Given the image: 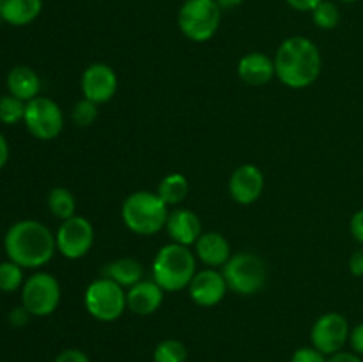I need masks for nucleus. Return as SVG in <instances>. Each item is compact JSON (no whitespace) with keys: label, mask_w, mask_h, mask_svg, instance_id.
Wrapping results in <instances>:
<instances>
[{"label":"nucleus","mask_w":363,"mask_h":362,"mask_svg":"<svg viewBox=\"0 0 363 362\" xmlns=\"http://www.w3.org/2000/svg\"><path fill=\"white\" fill-rule=\"evenodd\" d=\"M128 309L133 314L149 316L158 311L163 304V290L155 280H144L137 283L126 291Z\"/></svg>","instance_id":"obj_16"},{"label":"nucleus","mask_w":363,"mask_h":362,"mask_svg":"<svg viewBox=\"0 0 363 362\" xmlns=\"http://www.w3.org/2000/svg\"><path fill=\"white\" fill-rule=\"evenodd\" d=\"M264 190V174L254 163H243L233 172L229 180L230 197L238 204H252Z\"/></svg>","instance_id":"obj_14"},{"label":"nucleus","mask_w":363,"mask_h":362,"mask_svg":"<svg viewBox=\"0 0 363 362\" xmlns=\"http://www.w3.org/2000/svg\"><path fill=\"white\" fill-rule=\"evenodd\" d=\"M23 123L30 135L39 141H53L64 128V114L52 98L38 96L27 102Z\"/></svg>","instance_id":"obj_9"},{"label":"nucleus","mask_w":363,"mask_h":362,"mask_svg":"<svg viewBox=\"0 0 363 362\" xmlns=\"http://www.w3.org/2000/svg\"><path fill=\"white\" fill-rule=\"evenodd\" d=\"M195 256L209 268L223 266L230 259V245L222 233H202L195 243Z\"/></svg>","instance_id":"obj_18"},{"label":"nucleus","mask_w":363,"mask_h":362,"mask_svg":"<svg viewBox=\"0 0 363 362\" xmlns=\"http://www.w3.org/2000/svg\"><path fill=\"white\" fill-rule=\"evenodd\" d=\"M197 273V256L186 245L167 243L155 256L152 280L163 291H181L190 286Z\"/></svg>","instance_id":"obj_3"},{"label":"nucleus","mask_w":363,"mask_h":362,"mask_svg":"<svg viewBox=\"0 0 363 362\" xmlns=\"http://www.w3.org/2000/svg\"><path fill=\"white\" fill-rule=\"evenodd\" d=\"M123 222L131 233L140 236H151L167 226L169 206L158 194L149 190H138L128 195L121 209Z\"/></svg>","instance_id":"obj_4"},{"label":"nucleus","mask_w":363,"mask_h":362,"mask_svg":"<svg viewBox=\"0 0 363 362\" xmlns=\"http://www.w3.org/2000/svg\"><path fill=\"white\" fill-rule=\"evenodd\" d=\"M23 268L14 261L0 263V291L13 293L23 286Z\"/></svg>","instance_id":"obj_26"},{"label":"nucleus","mask_w":363,"mask_h":362,"mask_svg":"<svg viewBox=\"0 0 363 362\" xmlns=\"http://www.w3.org/2000/svg\"><path fill=\"white\" fill-rule=\"evenodd\" d=\"M287 6L293 7L294 11H300V13H312L318 4H321L323 0H286Z\"/></svg>","instance_id":"obj_33"},{"label":"nucleus","mask_w":363,"mask_h":362,"mask_svg":"<svg viewBox=\"0 0 363 362\" xmlns=\"http://www.w3.org/2000/svg\"><path fill=\"white\" fill-rule=\"evenodd\" d=\"M85 309L98 322H116L128 309L126 290L108 277L92 280L84 295Z\"/></svg>","instance_id":"obj_7"},{"label":"nucleus","mask_w":363,"mask_h":362,"mask_svg":"<svg viewBox=\"0 0 363 362\" xmlns=\"http://www.w3.org/2000/svg\"><path fill=\"white\" fill-rule=\"evenodd\" d=\"M238 75L248 85H266L277 77L275 60L262 52H250L238 62Z\"/></svg>","instance_id":"obj_17"},{"label":"nucleus","mask_w":363,"mask_h":362,"mask_svg":"<svg viewBox=\"0 0 363 362\" xmlns=\"http://www.w3.org/2000/svg\"><path fill=\"white\" fill-rule=\"evenodd\" d=\"M165 229L169 233V236L172 238L174 243L186 245V247L197 243V240L202 234L201 219L197 216V213L186 208L170 212Z\"/></svg>","instance_id":"obj_15"},{"label":"nucleus","mask_w":363,"mask_h":362,"mask_svg":"<svg viewBox=\"0 0 363 362\" xmlns=\"http://www.w3.org/2000/svg\"><path fill=\"white\" fill-rule=\"evenodd\" d=\"M245 0H216V4H218L222 9H234V7L241 6Z\"/></svg>","instance_id":"obj_38"},{"label":"nucleus","mask_w":363,"mask_h":362,"mask_svg":"<svg viewBox=\"0 0 363 362\" xmlns=\"http://www.w3.org/2000/svg\"><path fill=\"white\" fill-rule=\"evenodd\" d=\"M7 160H9V144H7L6 137L0 133V169L6 165Z\"/></svg>","instance_id":"obj_37"},{"label":"nucleus","mask_w":363,"mask_h":362,"mask_svg":"<svg viewBox=\"0 0 363 362\" xmlns=\"http://www.w3.org/2000/svg\"><path fill=\"white\" fill-rule=\"evenodd\" d=\"M328 362H363L360 355H357L354 351H339L335 355H330Z\"/></svg>","instance_id":"obj_36"},{"label":"nucleus","mask_w":363,"mask_h":362,"mask_svg":"<svg viewBox=\"0 0 363 362\" xmlns=\"http://www.w3.org/2000/svg\"><path fill=\"white\" fill-rule=\"evenodd\" d=\"M350 344H351V348H353L354 353L363 357V322L358 323L357 327H353V329H351Z\"/></svg>","instance_id":"obj_31"},{"label":"nucleus","mask_w":363,"mask_h":362,"mask_svg":"<svg viewBox=\"0 0 363 362\" xmlns=\"http://www.w3.org/2000/svg\"><path fill=\"white\" fill-rule=\"evenodd\" d=\"M7 89H9V94L16 96L21 102L27 103L39 96L41 80L32 67L14 66L7 75Z\"/></svg>","instance_id":"obj_19"},{"label":"nucleus","mask_w":363,"mask_h":362,"mask_svg":"<svg viewBox=\"0 0 363 362\" xmlns=\"http://www.w3.org/2000/svg\"><path fill=\"white\" fill-rule=\"evenodd\" d=\"M57 251L67 259H80L94 245V227L84 216H71L62 220L55 234Z\"/></svg>","instance_id":"obj_11"},{"label":"nucleus","mask_w":363,"mask_h":362,"mask_svg":"<svg viewBox=\"0 0 363 362\" xmlns=\"http://www.w3.org/2000/svg\"><path fill=\"white\" fill-rule=\"evenodd\" d=\"M155 362H186L188 350L181 341L177 339H163L156 344Z\"/></svg>","instance_id":"obj_24"},{"label":"nucleus","mask_w":363,"mask_h":362,"mask_svg":"<svg viewBox=\"0 0 363 362\" xmlns=\"http://www.w3.org/2000/svg\"><path fill=\"white\" fill-rule=\"evenodd\" d=\"M142 275H144V268L142 263L133 258H121L116 261L108 263L103 268V277H108L113 283L123 286L124 290H130L137 283H140Z\"/></svg>","instance_id":"obj_21"},{"label":"nucleus","mask_w":363,"mask_h":362,"mask_svg":"<svg viewBox=\"0 0 363 362\" xmlns=\"http://www.w3.org/2000/svg\"><path fill=\"white\" fill-rule=\"evenodd\" d=\"M28 316H30V312H28L27 309L23 307V305H21V307H16V309H14V311L9 314L11 325H14V327H23L25 323L28 322Z\"/></svg>","instance_id":"obj_35"},{"label":"nucleus","mask_w":363,"mask_h":362,"mask_svg":"<svg viewBox=\"0 0 363 362\" xmlns=\"http://www.w3.org/2000/svg\"><path fill=\"white\" fill-rule=\"evenodd\" d=\"M25 106L27 103L13 94H6L0 98V123L16 124L23 121Z\"/></svg>","instance_id":"obj_27"},{"label":"nucleus","mask_w":363,"mask_h":362,"mask_svg":"<svg viewBox=\"0 0 363 362\" xmlns=\"http://www.w3.org/2000/svg\"><path fill=\"white\" fill-rule=\"evenodd\" d=\"M60 304V284L52 273L38 272L21 286V305L30 316H50Z\"/></svg>","instance_id":"obj_8"},{"label":"nucleus","mask_w":363,"mask_h":362,"mask_svg":"<svg viewBox=\"0 0 363 362\" xmlns=\"http://www.w3.org/2000/svg\"><path fill=\"white\" fill-rule=\"evenodd\" d=\"M340 2H347V4H353V2H358V0H340Z\"/></svg>","instance_id":"obj_39"},{"label":"nucleus","mask_w":363,"mask_h":362,"mask_svg":"<svg viewBox=\"0 0 363 362\" xmlns=\"http://www.w3.org/2000/svg\"><path fill=\"white\" fill-rule=\"evenodd\" d=\"M222 273L225 277L227 287L243 297L259 293L268 279L264 261L252 252L230 256L229 261L222 266Z\"/></svg>","instance_id":"obj_6"},{"label":"nucleus","mask_w":363,"mask_h":362,"mask_svg":"<svg viewBox=\"0 0 363 362\" xmlns=\"http://www.w3.org/2000/svg\"><path fill=\"white\" fill-rule=\"evenodd\" d=\"M4 248L7 258L21 268H39L55 254V234L38 220H20L7 229Z\"/></svg>","instance_id":"obj_1"},{"label":"nucleus","mask_w":363,"mask_h":362,"mask_svg":"<svg viewBox=\"0 0 363 362\" xmlns=\"http://www.w3.org/2000/svg\"><path fill=\"white\" fill-rule=\"evenodd\" d=\"M312 20L323 31H332L339 25L340 21V11L337 4L330 2V0H323L321 4L312 9Z\"/></svg>","instance_id":"obj_25"},{"label":"nucleus","mask_w":363,"mask_h":362,"mask_svg":"<svg viewBox=\"0 0 363 362\" xmlns=\"http://www.w3.org/2000/svg\"><path fill=\"white\" fill-rule=\"evenodd\" d=\"M350 229L354 240L363 247V209H358V212L351 216Z\"/></svg>","instance_id":"obj_32"},{"label":"nucleus","mask_w":363,"mask_h":362,"mask_svg":"<svg viewBox=\"0 0 363 362\" xmlns=\"http://www.w3.org/2000/svg\"><path fill=\"white\" fill-rule=\"evenodd\" d=\"M291 362H328V357L314 346L298 348L291 357Z\"/></svg>","instance_id":"obj_29"},{"label":"nucleus","mask_w":363,"mask_h":362,"mask_svg":"<svg viewBox=\"0 0 363 362\" xmlns=\"http://www.w3.org/2000/svg\"><path fill=\"white\" fill-rule=\"evenodd\" d=\"M351 327L346 316L339 312H326L319 316L311 330L312 346L318 348L326 357L342 351L346 343H350Z\"/></svg>","instance_id":"obj_10"},{"label":"nucleus","mask_w":363,"mask_h":362,"mask_svg":"<svg viewBox=\"0 0 363 362\" xmlns=\"http://www.w3.org/2000/svg\"><path fill=\"white\" fill-rule=\"evenodd\" d=\"M48 208L53 216H57L59 220H67L71 216H74L77 201H74V195L71 194V190H67L64 187H57L50 190Z\"/></svg>","instance_id":"obj_23"},{"label":"nucleus","mask_w":363,"mask_h":362,"mask_svg":"<svg viewBox=\"0 0 363 362\" xmlns=\"http://www.w3.org/2000/svg\"><path fill=\"white\" fill-rule=\"evenodd\" d=\"M117 91V75L108 64L94 62L82 75V92L84 98L96 105L110 102Z\"/></svg>","instance_id":"obj_12"},{"label":"nucleus","mask_w":363,"mask_h":362,"mask_svg":"<svg viewBox=\"0 0 363 362\" xmlns=\"http://www.w3.org/2000/svg\"><path fill=\"white\" fill-rule=\"evenodd\" d=\"M222 13L216 0H184L177 13V25L190 41L206 43L218 32Z\"/></svg>","instance_id":"obj_5"},{"label":"nucleus","mask_w":363,"mask_h":362,"mask_svg":"<svg viewBox=\"0 0 363 362\" xmlns=\"http://www.w3.org/2000/svg\"><path fill=\"white\" fill-rule=\"evenodd\" d=\"M71 117H73V123L77 124V126H91V124L98 119V105L87 98L80 99V102L73 106Z\"/></svg>","instance_id":"obj_28"},{"label":"nucleus","mask_w":363,"mask_h":362,"mask_svg":"<svg viewBox=\"0 0 363 362\" xmlns=\"http://www.w3.org/2000/svg\"><path fill=\"white\" fill-rule=\"evenodd\" d=\"M277 78L291 89H305L321 75L323 57L315 43L305 35L287 38L275 53Z\"/></svg>","instance_id":"obj_2"},{"label":"nucleus","mask_w":363,"mask_h":362,"mask_svg":"<svg viewBox=\"0 0 363 362\" xmlns=\"http://www.w3.org/2000/svg\"><path fill=\"white\" fill-rule=\"evenodd\" d=\"M2 21H4V20H2V16H0V25H2Z\"/></svg>","instance_id":"obj_40"},{"label":"nucleus","mask_w":363,"mask_h":362,"mask_svg":"<svg viewBox=\"0 0 363 362\" xmlns=\"http://www.w3.org/2000/svg\"><path fill=\"white\" fill-rule=\"evenodd\" d=\"M227 283L222 272L215 268H206L195 273L191 279L188 291H190V298L201 307H213V305L220 304L227 293Z\"/></svg>","instance_id":"obj_13"},{"label":"nucleus","mask_w":363,"mask_h":362,"mask_svg":"<svg viewBox=\"0 0 363 362\" xmlns=\"http://www.w3.org/2000/svg\"><path fill=\"white\" fill-rule=\"evenodd\" d=\"M55 362H91L89 355L78 348H66L55 357Z\"/></svg>","instance_id":"obj_30"},{"label":"nucleus","mask_w":363,"mask_h":362,"mask_svg":"<svg viewBox=\"0 0 363 362\" xmlns=\"http://www.w3.org/2000/svg\"><path fill=\"white\" fill-rule=\"evenodd\" d=\"M188 190H190V185H188L186 176L181 172H172L160 181L156 194L167 206H176L186 199Z\"/></svg>","instance_id":"obj_22"},{"label":"nucleus","mask_w":363,"mask_h":362,"mask_svg":"<svg viewBox=\"0 0 363 362\" xmlns=\"http://www.w3.org/2000/svg\"><path fill=\"white\" fill-rule=\"evenodd\" d=\"M350 272L354 277H363V247L353 252V256L350 258Z\"/></svg>","instance_id":"obj_34"},{"label":"nucleus","mask_w":363,"mask_h":362,"mask_svg":"<svg viewBox=\"0 0 363 362\" xmlns=\"http://www.w3.org/2000/svg\"><path fill=\"white\" fill-rule=\"evenodd\" d=\"M43 0H0V16L13 27H25L41 14Z\"/></svg>","instance_id":"obj_20"}]
</instances>
